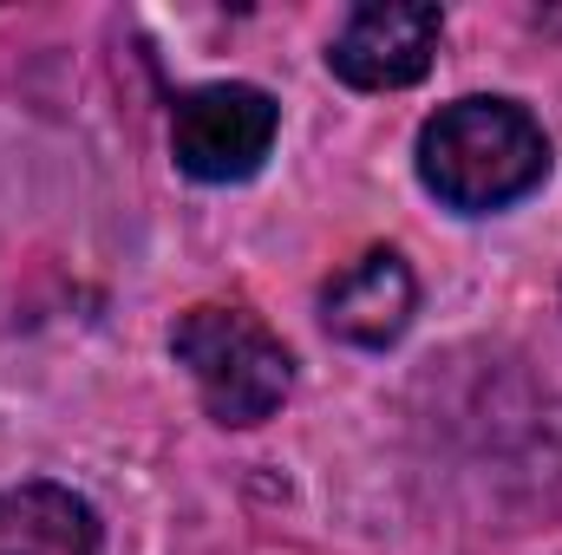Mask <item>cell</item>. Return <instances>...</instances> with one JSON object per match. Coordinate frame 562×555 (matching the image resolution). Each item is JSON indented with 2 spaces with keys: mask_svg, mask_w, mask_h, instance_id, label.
I'll list each match as a JSON object with an SVG mask.
<instances>
[{
  "mask_svg": "<svg viewBox=\"0 0 562 555\" xmlns=\"http://www.w3.org/2000/svg\"><path fill=\"white\" fill-rule=\"evenodd\" d=\"M281 112L262 86H196L170 112L177 170L196 183H249L276 150Z\"/></svg>",
  "mask_w": 562,
  "mask_h": 555,
  "instance_id": "3",
  "label": "cell"
},
{
  "mask_svg": "<svg viewBox=\"0 0 562 555\" xmlns=\"http://www.w3.org/2000/svg\"><path fill=\"white\" fill-rule=\"evenodd\" d=\"M0 555H105L92 503L66 484L0 490Z\"/></svg>",
  "mask_w": 562,
  "mask_h": 555,
  "instance_id": "6",
  "label": "cell"
},
{
  "mask_svg": "<svg viewBox=\"0 0 562 555\" xmlns=\"http://www.w3.org/2000/svg\"><path fill=\"white\" fill-rule=\"evenodd\" d=\"M550 177V138L517 99H451L419 132V183L458 216L524 203Z\"/></svg>",
  "mask_w": 562,
  "mask_h": 555,
  "instance_id": "1",
  "label": "cell"
},
{
  "mask_svg": "<svg viewBox=\"0 0 562 555\" xmlns=\"http://www.w3.org/2000/svg\"><path fill=\"white\" fill-rule=\"evenodd\" d=\"M438 33H445V13L425 0H367L334 33L327 66L353 92H406L431 72Z\"/></svg>",
  "mask_w": 562,
  "mask_h": 555,
  "instance_id": "4",
  "label": "cell"
},
{
  "mask_svg": "<svg viewBox=\"0 0 562 555\" xmlns=\"http://www.w3.org/2000/svg\"><path fill=\"white\" fill-rule=\"evenodd\" d=\"M413 314H419V281H413L400 249L360 256L347 275L321 294V320L347 347H393L413 327Z\"/></svg>",
  "mask_w": 562,
  "mask_h": 555,
  "instance_id": "5",
  "label": "cell"
},
{
  "mask_svg": "<svg viewBox=\"0 0 562 555\" xmlns=\"http://www.w3.org/2000/svg\"><path fill=\"white\" fill-rule=\"evenodd\" d=\"M170 360L190 373L203 412L216 424H262L281 412V399L294 393V360L276 333L243 314V307H190L177 327H170Z\"/></svg>",
  "mask_w": 562,
  "mask_h": 555,
  "instance_id": "2",
  "label": "cell"
}]
</instances>
